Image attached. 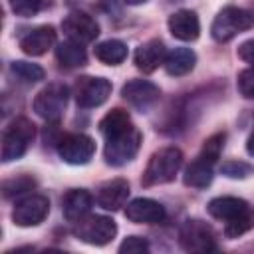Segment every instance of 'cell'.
<instances>
[{
	"mask_svg": "<svg viewBox=\"0 0 254 254\" xmlns=\"http://www.w3.org/2000/svg\"><path fill=\"white\" fill-rule=\"evenodd\" d=\"M208 214L224 222V236L238 238L254 228V208L238 196H216L206 206Z\"/></svg>",
	"mask_w": 254,
	"mask_h": 254,
	"instance_id": "7a4b0ae2",
	"label": "cell"
},
{
	"mask_svg": "<svg viewBox=\"0 0 254 254\" xmlns=\"http://www.w3.org/2000/svg\"><path fill=\"white\" fill-rule=\"evenodd\" d=\"M73 95L79 107H97L103 101H107V97L111 95V81L105 77H91V75H83L75 81L73 87Z\"/></svg>",
	"mask_w": 254,
	"mask_h": 254,
	"instance_id": "8fae6325",
	"label": "cell"
},
{
	"mask_svg": "<svg viewBox=\"0 0 254 254\" xmlns=\"http://www.w3.org/2000/svg\"><path fill=\"white\" fill-rule=\"evenodd\" d=\"M50 212V200L44 194H26L22 196L12 210V220L16 226L28 228V226H38L40 222H44V218Z\"/></svg>",
	"mask_w": 254,
	"mask_h": 254,
	"instance_id": "30bf717a",
	"label": "cell"
},
{
	"mask_svg": "<svg viewBox=\"0 0 254 254\" xmlns=\"http://www.w3.org/2000/svg\"><path fill=\"white\" fill-rule=\"evenodd\" d=\"M36 135L34 123L26 117H16L2 133V163L20 159Z\"/></svg>",
	"mask_w": 254,
	"mask_h": 254,
	"instance_id": "5b68a950",
	"label": "cell"
},
{
	"mask_svg": "<svg viewBox=\"0 0 254 254\" xmlns=\"http://www.w3.org/2000/svg\"><path fill=\"white\" fill-rule=\"evenodd\" d=\"M127 196H129V183L125 179H113V181L103 183L97 189L95 202L105 210H117L125 206Z\"/></svg>",
	"mask_w": 254,
	"mask_h": 254,
	"instance_id": "9a60e30c",
	"label": "cell"
},
{
	"mask_svg": "<svg viewBox=\"0 0 254 254\" xmlns=\"http://www.w3.org/2000/svg\"><path fill=\"white\" fill-rule=\"evenodd\" d=\"M62 30L65 32L67 40L79 42V44H91L97 36H99V26L97 22L85 14V12H69L64 22H62Z\"/></svg>",
	"mask_w": 254,
	"mask_h": 254,
	"instance_id": "7c38bea8",
	"label": "cell"
},
{
	"mask_svg": "<svg viewBox=\"0 0 254 254\" xmlns=\"http://www.w3.org/2000/svg\"><path fill=\"white\" fill-rule=\"evenodd\" d=\"M121 254H145L149 252V242L143 236H127L121 246H119Z\"/></svg>",
	"mask_w": 254,
	"mask_h": 254,
	"instance_id": "f1b7e54d",
	"label": "cell"
},
{
	"mask_svg": "<svg viewBox=\"0 0 254 254\" xmlns=\"http://www.w3.org/2000/svg\"><path fill=\"white\" fill-rule=\"evenodd\" d=\"M99 131L105 137V163L111 167H121L125 163H129L131 159H135L143 135L141 131L133 125L129 113L121 107L111 109L109 113H105L99 121Z\"/></svg>",
	"mask_w": 254,
	"mask_h": 254,
	"instance_id": "6da1fadb",
	"label": "cell"
},
{
	"mask_svg": "<svg viewBox=\"0 0 254 254\" xmlns=\"http://www.w3.org/2000/svg\"><path fill=\"white\" fill-rule=\"evenodd\" d=\"M183 167V153L177 147H165L159 149L157 153L151 155L147 169L143 173V185L145 187H155V185H165L171 183L179 169Z\"/></svg>",
	"mask_w": 254,
	"mask_h": 254,
	"instance_id": "3957f363",
	"label": "cell"
},
{
	"mask_svg": "<svg viewBox=\"0 0 254 254\" xmlns=\"http://www.w3.org/2000/svg\"><path fill=\"white\" fill-rule=\"evenodd\" d=\"M117 234V224L109 216L101 214H87L73 226V236L91 246H103L111 242Z\"/></svg>",
	"mask_w": 254,
	"mask_h": 254,
	"instance_id": "8992f818",
	"label": "cell"
},
{
	"mask_svg": "<svg viewBox=\"0 0 254 254\" xmlns=\"http://www.w3.org/2000/svg\"><path fill=\"white\" fill-rule=\"evenodd\" d=\"M95 153V141L85 133H67L58 141V155L67 165H85Z\"/></svg>",
	"mask_w": 254,
	"mask_h": 254,
	"instance_id": "9c48e42d",
	"label": "cell"
},
{
	"mask_svg": "<svg viewBox=\"0 0 254 254\" xmlns=\"http://www.w3.org/2000/svg\"><path fill=\"white\" fill-rule=\"evenodd\" d=\"M93 206V196L83 190V189H71L65 192L64 200H62V212H64V218L67 222H77L81 220L83 216L89 214Z\"/></svg>",
	"mask_w": 254,
	"mask_h": 254,
	"instance_id": "e0dca14e",
	"label": "cell"
},
{
	"mask_svg": "<svg viewBox=\"0 0 254 254\" xmlns=\"http://www.w3.org/2000/svg\"><path fill=\"white\" fill-rule=\"evenodd\" d=\"M10 71L24 83H36V81H42L46 77V71L38 64H30V62H22V60L12 62Z\"/></svg>",
	"mask_w": 254,
	"mask_h": 254,
	"instance_id": "cb8c5ba5",
	"label": "cell"
},
{
	"mask_svg": "<svg viewBox=\"0 0 254 254\" xmlns=\"http://www.w3.org/2000/svg\"><path fill=\"white\" fill-rule=\"evenodd\" d=\"M165 58H167V50L161 40H149L141 44L133 56L137 69H141L143 73H153L159 65L165 64Z\"/></svg>",
	"mask_w": 254,
	"mask_h": 254,
	"instance_id": "2e32d148",
	"label": "cell"
},
{
	"mask_svg": "<svg viewBox=\"0 0 254 254\" xmlns=\"http://www.w3.org/2000/svg\"><path fill=\"white\" fill-rule=\"evenodd\" d=\"M56 44V30L52 26H38L20 38V48L28 56H42Z\"/></svg>",
	"mask_w": 254,
	"mask_h": 254,
	"instance_id": "ac0fdd59",
	"label": "cell"
},
{
	"mask_svg": "<svg viewBox=\"0 0 254 254\" xmlns=\"http://www.w3.org/2000/svg\"><path fill=\"white\" fill-rule=\"evenodd\" d=\"M252 26H254V12L238 8V6H226L212 20L210 34L216 42L224 44L232 40L234 36H238L240 32L250 30Z\"/></svg>",
	"mask_w": 254,
	"mask_h": 254,
	"instance_id": "277c9868",
	"label": "cell"
},
{
	"mask_svg": "<svg viewBox=\"0 0 254 254\" xmlns=\"http://www.w3.org/2000/svg\"><path fill=\"white\" fill-rule=\"evenodd\" d=\"M224 139H226L224 133H214V135H210V137L204 141L200 155H204L206 159H210V161L216 163V159L220 157V151H222V147H224Z\"/></svg>",
	"mask_w": 254,
	"mask_h": 254,
	"instance_id": "484cf974",
	"label": "cell"
},
{
	"mask_svg": "<svg viewBox=\"0 0 254 254\" xmlns=\"http://www.w3.org/2000/svg\"><path fill=\"white\" fill-rule=\"evenodd\" d=\"M238 58L244 60L246 64L254 65V40H248V42L238 46Z\"/></svg>",
	"mask_w": 254,
	"mask_h": 254,
	"instance_id": "4dcf8cb0",
	"label": "cell"
},
{
	"mask_svg": "<svg viewBox=\"0 0 254 254\" xmlns=\"http://www.w3.org/2000/svg\"><path fill=\"white\" fill-rule=\"evenodd\" d=\"M121 95L131 107H135L139 111H147L149 107H153L159 101L161 91L155 83H151L147 79H131L123 85Z\"/></svg>",
	"mask_w": 254,
	"mask_h": 254,
	"instance_id": "4fadbf2b",
	"label": "cell"
},
{
	"mask_svg": "<svg viewBox=\"0 0 254 254\" xmlns=\"http://www.w3.org/2000/svg\"><path fill=\"white\" fill-rule=\"evenodd\" d=\"M8 2H10L12 12L22 18H30V16L38 14L44 4V0H8Z\"/></svg>",
	"mask_w": 254,
	"mask_h": 254,
	"instance_id": "4316f807",
	"label": "cell"
},
{
	"mask_svg": "<svg viewBox=\"0 0 254 254\" xmlns=\"http://www.w3.org/2000/svg\"><path fill=\"white\" fill-rule=\"evenodd\" d=\"M220 171H222L224 177H230V179H244V177L250 175L252 167H250L248 163H244V161H226V163H222Z\"/></svg>",
	"mask_w": 254,
	"mask_h": 254,
	"instance_id": "83f0119b",
	"label": "cell"
},
{
	"mask_svg": "<svg viewBox=\"0 0 254 254\" xmlns=\"http://www.w3.org/2000/svg\"><path fill=\"white\" fill-rule=\"evenodd\" d=\"M179 242L187 252L202 254V252L216 250L214 230L198 218H189L183 222V226L179 230Z\"/></svg>",
	"mask_w": 254,
	"mask_h": 254,
	"instance_id": "ba28073f",
	"label": "cell"
},
{
	"mask_svg": "<svg viewBox=\"0 0 254 254\" xmlns=\"http://www.w3.org/2000/svg\"><path fill=\"white\" fill-rule=\"evenodd\" d=\"M214 161L206 159L204 155H198L187 169L183 175V183L187 187H194V189H204L212 183L214 177Z\"/></svg>",
	"mask_w": 254,
	"mask_h": 254,
	"instance_id": "ffe728a7",
	"label": "cell"
},
{
	"mask_svg": "<svg viewBox=\"0 0 254 254\" xmlns=\"http://www.w3.org/2000/svg\"><path fill=\"white\" fill-rule=\"evenodd\" d=\"M196 64V54L190 48H175L165 58V71L169 75H187Z\"/></svg>",
	"mask_w": 254,
	"mask_h": 254,
	"instance_id": "44dd1931",
	"label": "cell"
},
{
	"mask_svg": "<svg viewBox=\"0 0 254 254\" xmlns=\"http://www.w3.org/2000/svg\"><path fill=\"white\" fill-rule=\"evenodd\" d=\"M169 32L183 42H194L200 34L198 16L192 10H179L169 18Z\"/></svg>",
	"mask_w": 254,
	"mask_h": 254,
	"instance_id": "d6986e66",
	"label": "cell"
},
{
	"mask_svg": "<svg viewBox=\"0 0 254 254\" xmlns=\"http://www.w3.org/2000/svg\"><path fill=\"white\" fill-rule=\"evenodd\" d=\"M125 216L137 224H159L165 220V206L153 198H133L125 206Z\"/></svg>",
	"mask_w": 254,
	"mask_h": 254,
	"instance_id": "5bb4252c",
	"label": "cell"
},
{
	"mask_svg": "<svg viewBox=\"0 0 254 254\" xmlns=\"http://www.w3.org/2000/svg\"><path fill=\"white\" fill-rule=\"evenodd\" d=\"M93 54L99 62L107 65H119L127 58V46L121 40H105L93 48Z\"/></svg>",
	"mask_w": 254,
	"mask_h": 254,
	"instance_id": "603a6c76",
	"label": "cell"
},
{
	"mask_svg": "<svg viewBox=\"0 0 254 254\" xmlns=\"http://www.w3.org/2000/svg\"><path fill=\"white\" fill-rule=\"evenodd\" d=\"M238 91L246 99H254V65L240 71L238 75Z\"/></svg>",
	"mask_w": 254,
	"mask_h": 254,
	"instance_id": "f546056e",
	"label": "cell"
},
{
	"mask_svg": "<svg viewBox=\"0 0 254 254\" xmlns=\"http://www.w3.org/2000/svg\"><path fill=\"white\" fill-rule=\"evenodd\" d=\"M56 58H58L62 67H79L87 62V54H85L83 44L73 42V40H65V42L58 44Z\"/></svg>",
	"mask_w": 254,
	"mask_h": 254,
	"instance_id": "7402d4cb",
	"label": "cell"
},
{
	"mask_svg": "<svg viewBox=\"0 0 254 254\" xmlns=\"http://www.w3.org/2000/svg\"><path fill=\"white\" fill-rule=\"evenodd\" d=\"M246 151H248V155L254 157V129H252V133H250V137L246 141Z\"/></svg>",
	"mask_w": 254,
	"mask_h": 254,
	"instance_id": "1f68e13d",
	"label": "cell"
},
{
	"mask_svg": "<svg viewBox=\"0 0 254 254\" xmlns=\"http://www.w3.org/2000/svg\"><path fill=\"white\" fill-rule=\"evenodd\" d=\"M67 87L64 83H50L46 85L34 99V111L50 121V123H58L65 111V105H67Z\"/></svg>",
	"mask_w": 254,
	"mask_h": 254,
	"instance_id": "52a82bcc",
	"label": "cell"
},
{
	"mask_svg": "<svg viewBox=\"0 0 254 254\" xmlns=\"http://www.w3.org/2000/svg\"><path fill=\"white\" fill-rule=\"evenodd\" d=\"M36 187V181L32 177H16V179H10L2 185V192L6 198H12V196H20L28 190H32Z\"/></svg>",
	"mask_w": 254,
	"mask_h": 254,
	"instance_id": "d4e9b609",
	"label": "cell"
},
{
	"mask_svg": "<svg viewBox=\"0 0 254 254\" xmlns=\"http://www.w3.org/2000/svg\"><path fill=\"white\" fill-rule=\"evenodd\" d=\"M147 0H125V4H131V6H137V4H143Z\"/></svg>",
	"mask_w": 254,
	"mask_h": 254,
	"instance_id": "d6a6232c",
	"label": "cell"
}]
</instances>
